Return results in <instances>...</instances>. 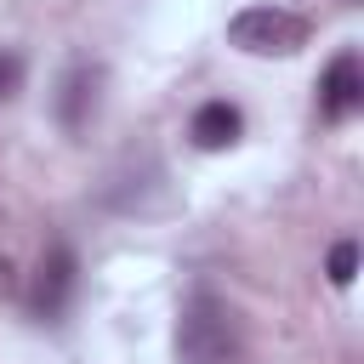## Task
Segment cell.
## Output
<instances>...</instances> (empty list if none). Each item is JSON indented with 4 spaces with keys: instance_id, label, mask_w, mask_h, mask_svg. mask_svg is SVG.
<instances>
[{
    "instance_id": "cell-6",
    "label": "cell",
    "mask_w": 364,
    "mask_h": 364,
    "mask_svg": "<svg viewBox=\"0 0 364 364\" xmlns=\"http://www.w3.org/2000/svg\"><path fill=\"white\" fill-rule=\"evenodd\" d=\"M188 136H193V148H205V154H222V148H233L239 136H245V114L233 108V102H199L193 108V119H188Z\"/></svg>"
},
{
    "instance_id": "cell-9",
    "label": "cell",
    "mask_w": 364,
    "mask_h": 364,
    "mask_svg": "<svg viewBox=\"0 0 364 364\" xmlns=\"http://www.w3.org/2000/svg\"><path fill=\"white\" fill-rule=\"evenodd\" d=\"M17 290V267H11V256H0V301Z\"/></svg>"
},
{
    "instance_id": "cell-2",
    "label": "cell",
    "mask_w": 364,
    "mask_h": 364,
    "mask_svg": "<svg viewBox=\"0 0 364 364\" xmlns=\"http://www.w3.org/2000/svg\"><path fill=\"white\" fill-rule=\"evenodd\" d=\"M228 40L250 57H296L307 46V17L284 6H245L228 23Z\"/></svg>"
},
{
    "instance_id": "cell-7",
    "label": "cell",
    "mask_w": 364,
    "mask_h": 364,
    "mask_svg": "<svg viewBox=\"0 0 364 364\" xmlns=\"http://www.w3.org/2000/svg\"><path fill=\"white\" fill-rule=\"evenodd\" d=\"M353 273H358V245H353V239H341V245L330 250V284H336V290H347V284H353Z\"/></svg>"
},
{
    "instance_id": "cell-8",
    "label": "cell",
    "mask_w": 364,
    "mask_h": 364,
    "mask_svg": "<svg viewBox=\"0 0 364 364\" xmlns=\"http://www.w3.org/2000/svg\"><path fill=\"white\" fill-rule=\"evenodd\" d=\"M23 91V57L17 51H0V102H11Z\"/></svg>"
},
{
    "instance_id": "cell-4",
    "label": "cell",
    "mask_w": 364,
    "mask_h": 364,
    "mask_svg": "<svg viewBox=\"0 0 364 364\" xmlns=\"http://www.w3.org/2000/svg\"><path fill=\"white\" fill-rule=\"evenodd\" d=\"M364 102V68H358V51H336L324 80H318V114L324 119H353Z\"/></svg>"
},
{
    "instance_id": "cell-1",
    "label": "cell",
    "mask_w": 364,
    "mask_h": 364,
    "mask_svg": "<svg viewBox=\"0 0 364 364\" xmlns=\"http://www.w3.org/2000/svg\"><path fill=\"white\" fill-rule=\"evenodd\" d=\"M176 358H182V364H239V358H245L239 313H233L216 290H205V284L182 301V318H176Z\"/></svg>"
},
{
    "instance_id": "cell-10",
    "label": "cell",
    "mask_w": 364,
    "mask_h": 364,
    "mask_svg": "<svg viewBox=\"0 0 364 364\" xmlns=\"http://www.w3.org/2000/svg\"><path fill=\"white\" fill-rule=\"evenodd\" d=\"M353 6H358V0H353Z\"/></svg>"
},
{
    "instance_id": "cell-5",
    "label": "cell",
    "mask_w": 364,
    "mask_h": 364,
    "mask_svg": "<svg viewBox=\"0 0 364 364\" xmlns=\"http://www.w3.org/2000/svg\"><path fill=\"white\" fill-rule=\"evenodd\" d=\"M97 97H102V68L97 63H74L57 85V119L63 131H85L91 114H97Z\"/></svg>"
},
{
    "instance_id": "cell-3",
    "label": "cell",
    "mask_w": 364,
    "mask_h": 364,
    "mask_svg": "<svg viewBox=\"0 0 364 364\" xmlns=\"http://www.w3.org/2000/svg\"><path fill=\"white\" fill-rule=\"evenodd\" d=\"M74 284H80V262H74V250H68V245H51V250L40 256V273H34L28 313H34L40 324H57V318L68 313V301H74Z\"/></svg>"
}]
</instances>
